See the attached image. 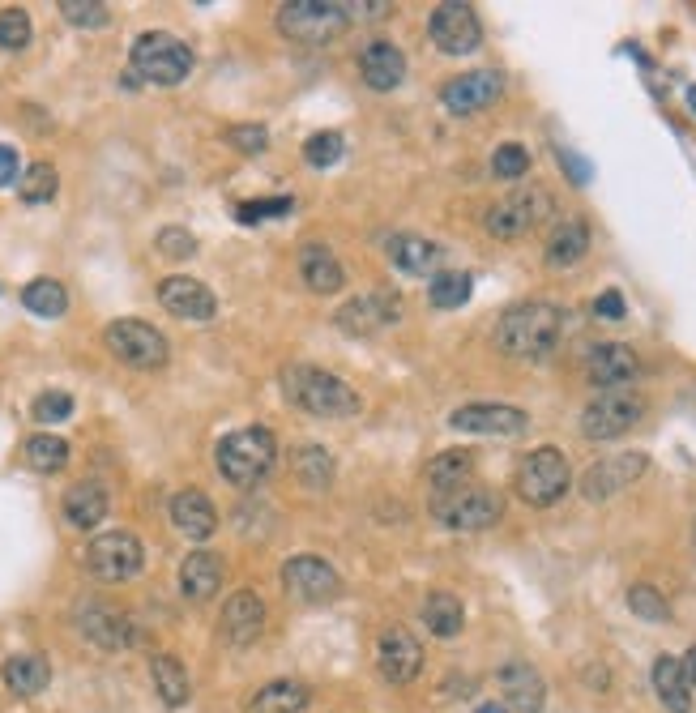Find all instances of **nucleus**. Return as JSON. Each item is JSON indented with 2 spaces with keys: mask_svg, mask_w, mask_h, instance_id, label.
Masks as SVG:
<instances>
[{
  "mask_svg": "<svg viewBox=\"0 0 696 713\" xmlns=\"http://www.w3.org/2000/svg\"><path fill=\"white\" fill-rule=\"evenodd\" d=\"M645 470H650V457H645V453H615V457H603V462H594L590 470L581 474V496L590 500V504H603V500H611V496H620V491H628Z\"/></svg>",
  "mask_w": 696,
  "mask_h": 713,
  "instance_id": "nucleus-14",
  "label": "nucleus"
},
{
  "mask_svg": "<svg viewBox=\"0 0 696 713\" xmlns=\"http://www.w3.org/2000/svg\"><path fill=\"white\" fill-rule=\"evenodd\" d=\"M299 278L312 295H338L346 287V269L334 257V248L325 244H304L299 248Z\"/></svg>",
  "mask_w": 696,
  "mask_h": 713,
  "instance_id": "nucleus-27",
  "label": "nucleus"
},
{
  "mask_svg": "<svg viewBox=\"0 0 696 713\" xmlns=\"http://www.w3.org/2000/svg\"><path fill=\"white\" fill-rule=\"evenodd\" d=\"M270 214H291V197H274V201H248L240 205V223H261Z\"/></svg>",
  "mask_w": 696,
  "mask_h": 713,
  "instance_id": "nucleus-50",
  "label": "nucleus"
},
{
  "mask_svg": "<svg viewBox=\"0 0 696 713\" xmlns=\"http://www.w3.org/2000/svg\"><path fill=\"white\" fill-rule=\"evenodd\" d=\"M474 457L470 449H445L427 470V483L432 491H449V487H462V483H474Z\"/></svg>",
  "mask_w": 696,
  "mask_h": 713,
  "instance_id": "nucleus-37",
  "label": "nucleus"
},
{
  "mask_svg": "<svg viewBox=\"0 0 696 713\" xmlns=\"http://www.w3.org/2000/svg\"><path fill=\"white\" fill-rule=\"evenodd\" d=\"M470 291H474V278L470 274H462V269H440V274L432 278V287H427V299H432V308L453 312V308L466 304Z\"/></svg>",
  "mask_w": 696,
  "mask_h": 713,
  "instance_id": "nucleus-38",
  "label": "nucleus"
},
{
  "mask_svg": "<svg viewBox=\"0 0 696 713\" xmlns=\"http://www.w3.org/2000/svg\"><path fill=\"white\" fill-rule=\"evenodd\" d=\"M500 94H504V77L496 69H474V73H462V77H453V82H445L440 99H445L453 116H470V112L492 107Z\"/></svg>",
  "mask_w": 696,
  "mask_h": 713,
  "instance_id": "nucleus-20",
  "label": "nucleus"
},
{
  "mask_svg": "<svg viewBox=\"0 0 696 713\" xmlns=\"http://www.w3.org/2000/svg\"><path fill=\"white\" fill-rule=\"evenodd\" d=\"M158 304H163L171 316L193 321V325L214 321V312H218L214 291L205 287V282H197V278H184V274H171V278L158 282Z\"/></svg>",
  "mask_w": 696,
  "mask_h": 713,
  "instance_id": "nucleus-18",
  "label": "nucleus"
},
{
  "mask_svg": "<svg viewBox=\"0 0 696 713\" xmlns=\"http://www.w3.org/2000/svg\"><path fill=\"white\" fill-rule=\"evenodd\" d=\"M154 248L163 252L167 261H188V257H197V235L184 231V227H163L158 231V240H154Z\"/></svg>",
  "mask_w": 696,
  "mask_h": 713,
  "instance_id": "nucleus-47",
  "label": "nucleus"
},
{
  "mask_svg": "<svg viewBox=\"0 0 696 713\" xmlns=\"http://www.w3.org/2000/svg\"><path fill=\"white\" fill-rule=\"evenodd\" d=\"M141 564H146V547H141L129 530H107L99 538H90V547L82 556V568L103 585L133 581L141 573Z\"/></svg>",
  "mask_w": 696,
  "mask_h": 713,
  "instance_id": "nucleus-10",
  "label": "nucleus"
},
{
  "mask_svg": "<svg viewBox=\"0 0 696 713\" xmlns=\"http://www.w3.org/2000/svg\"><path fill=\"white\" fill-rule=\"evenodd\" d=\"M449 427L457 432H470V436H526L530 415L521 406H504V402H470V406H457L449 415Z\"/></svg>",
  "mask_w": 696,
  "mask_h": 713,
  "instance_id": "nucleus-15",
  "label": "nucleus"
},
{
  "mask_svg": "<svg viewBox=\"0 0 696 713\" xmlns=\"http://www.w3.org/2000/svg\"><path fill=\"white\" fill-rule=\"evenodd\" d=\"M427 35H432V43L445 56H470V52H479V43H483V26H479V13H474L470 5H453L449 0V5L432 9Z\"/></svg>",
  "mask_w": 696,
  "mask_h": 713,
  "instance_id": "nucleus-13",
  "label": "nucleus"
},
{
  "mask_svg": "<svg viewBox=\"0 0 696 713\" xmlns=\"http://www.w3.org/2000/svg\"><path fill=\"white\" fill-rule=\"evenodd\" d=\"M359 73H363V82H368L372 90H398L402 86V77H406V56H402V47L398 43H389V39H376L363 47V56H359Z\"/></svg>",
  "mask_w": 696,
  "mask_h": 713,
  "instance_id": "nucleus-25",
  "label": "nucleus"
},
{
  "mask_svg": "<svg viewBox=\"0 0 696 713\" xmlns=\"http://www.w3.org/2000/svg\"><path fill=\"white\" fill-rule=\"evenodd\" d=\"M551 210H556V201H551L543 184H521L487 210V235H496V240H521V235L534 231L543 218H551Z\"/></svg>",
  "mask_w": 696,
  "mask_h": 713,
  "instance_id": "nucleus-9",
  "label": "nucleus"
},
{
  "mask_svg": "<svg viewBox=\"0 0 696 713\" xmlns=\"http://www.w3.org/2000/svg\"><path fill=\"white\" fill-rule=\"evenodd\" d=\"M22 304L35 316H60L69 308V295H65V287H60L56 278H35V282H26L22 287Z\"/></svg>",
  "mask_w": 696,
  "mask_h": 713,
  "instance_id": "nucleus-40",
  "label": "nucleus"
},
{
  "mask_svg": "<svg viewBox=\"0 0 696 713\" xmlns=\"http://www.w3.org/2000/svg\"><path fill=\"white\" fill-rule=\"evenodd\" d=\"M376 667H381L385 684H410L423 671V645L410 637L406 628H385L381 641H376Z\"/></svg>",
  "mask_w": 696,
  "mask_h": 713,
  "instance_id": "nucleus-19",
  "label": "nucleus"
},
{
  "mask_svg": "<svg viewBox=\"0 0 696 713\" xmlns=\"http://www.w3.org/2000/svg\"><path fill=\"white\" fill-rule=\"evenodd\" d=\"M214 462H218V474H223L227 483L257 487L278 462V440H274L270 427H240V432L218 440Z\"/></svg>",
  "mask_w": 696,
  "mask_h": 713,
  "instance_id": "nucleus-3",
  "label": "nucleus"
},
{
  "mask_svg": "<svg viewBox=\"0 0 696 713\" xmlns=\"http://www.w3.org/2000/svg\"><path fill=\"white\" fill-rule=\"evenodd\" d=\"M474 713H509V709H504V705H479Z\"/></svg>",
  "mask_w": 696,
  "mask_h": 713,
  "instance_id": "nucleus-56",
  "label": "nucleus"
},
{
  "mask_svg": "<svg viewBox=\"0 0 696 713\" xmlns=\"http://www.w3.org/2000/svg\"><path fill=\"white\" fill-rule=\"evenodd\" d=\"M265 632V602L257 590H235L223 607V637L231 645H252Z\"/></svg>",
  "mask_w": 696,
  "mask_h": 713,
  "instance_id": "nucleus-23",
  "label": "nucleus"
},
{
  "mask_svg": "<svg viewBox=\"0 0 696 713\" xmlns=\"http://www.w3.org/2000/svg\"><path fill=\"white\" fill-rule=\"evenodd\" d=\"M282 393L287 402L308 410V415L321 419H351L363 410L359 389H351V380H342L325 368H312V363H287L282 368Z\"/></svg>",
  "mask_w": 696,
  "mask_h": 713,
  "instance_id": "nucleus-1",
  "label": "nucleus"
},
{
  "mask_svg": "<svg viewBox=\"0 0 696 713\" xmlns=\"http://www.w3.org/2000/svg\"><path fill=\"white\" fill-rule=\"evenodd\" d=\"M641 372V359L624 342H603L585 355V376L594 389H628Z\"/></svg>",
  "mask_w": 696,
  "mask_h": 713,
  "instance_id": "nucleus-21",
  "label": "nucleus"
},
{
  "mask_svg": "<svg viewBox=\"0 0 696 713\" xmlns=\"http://www.w3.org/2000/svg\"><path fill=\"white\" fill-rule=\"evenodd\" d=\"M282 585H287V594L308 602V607H316V602H334L342 581L334 573V564L321 560V556H295L282 564Z\"/></svg>",
  "mask_w": 696,
  "mask_h": 713,
  "instance_id": "nucleus-16",
  "label": "nucleus"
},
{
  "mask_svg": "<svg viewBox=\"0 0 696 713\" xmlns=\"http://www.w3.org/2000/svg\"><path fill=\"white\" fill-rule=\"evenodd\" d=\"M334 453L321 449V445H299L291 453V474L299 479V487L308 491H325L329 483H334Z\"/></svg>",
  "mask_w": 696,
  "mask_h": 713,
  "instance_id": "nucleus-35",
  "label": "nucleus"
},
{
  "mask_svg": "<svg viewBox=\"0 0 696 713\" xmlns=\"http://www.w3.org/2000/svg\"><path fill=\"white\" fill-rule=\"evenodd\" d=\"M628 607H632L637 620H650V624H667L671 620L667 598H662V590H654V585H632V590H628Z\"/></svg>",
  "mask_w": 696,
  "mask_h": 713,
  "instance_id": "nucleus-42",
  "label": "nucleus"
},
{
  "mask_svg": "<svg viewBox=\"0 0 696 713\" xmlns=\"http://www.w3.org/2000/svg\"><path fill=\"white\" fill-rule=\"evenodd\" d=\"M585 252H590V227H585V218H560L556 231L547 235L543 261L551 269H573L585 261Z\"/></svg>",
  "mask_w": 696,
  "mask_h": 713,
  "instance_id": "nucleus-28",
  "label": "nucleus"
},
{
  "mask_svg": "<svg viewBox=\"0 0 696 713\" xmlns=\"http://www.w3.org/2000/svg\"><path fill=\"white\" fill-rule=\"evenodd\" d=\"M103 346L124 363V368H137V372L163 368L167 355H171L167 338L158 334L154 325L133 321V316H124V321H112V325H107V329H103Z\"/></svg>",
  "mask_w": 696,
  "mask_h": 713,
  "instance_id": "nucleus-11",
  "label": "nucleus"
},
{
  "mask_svg": "<svg viewBox=\"0 0 696 713\" xmlns=\"http://www.w3.org/2000/svg\"><path fill=\"white\" fill-rule=\"evenodd\" d=\"M513 487L517 496L534 504V509H551V504H560L568 496V487H573V470H568V457L560 449H534L521 457V466L513 474Z\"/></svg>",
  "mask_w": 696,
  "mask_h": 713,
  "instance_id": "nucleus-6",
  "label": "nucleus"
},
{
  "mask_svg": "<svg viewBox=\"0 0 696 713\" xmlns=\"http://www.w3.org/2000/svg\"><path fill=\"white\" fill-rule=\"evenodd\" d=\"M346 26H351L346 5H334V0H291V5L278 9V30L291 43H304V47L334 43Z\"/></svg>",
  "mask_w": 696,
  "mask_h": 713,
  "instance_id": "nucleus-7",
  "label": "nucleus"
},
{
  "mask_svg": "<svg viewBox=\"0 0 696 713\" xmlns=\"http://www.w3.org/2000/svg\"><path fill=\"white\" fill-rule=\"evenodd\" d=\"M684 671H688V679H692V688H696V645L684 654Z\"/></svg>",
  "mask_w": 696,
  "mask_h": 713,
  "instance_id": "nucleus-55",
  "label": "nucleus"
},
{
  "mask_svg": "<svg viewBox=\"0 0 696 713\" xmlns=\"http://www.w3.org/2000/svg\"><path fill=\"white\" fill-rule=\"evenodd\" d=\"M427 509L449 530H487L504 517V496L487 483H462L449 491H432Z\"/></svg>",
  "mask_w": 696,
  "mask_h": 713,
  "instance_id": "nucleus-4",
  "label": "nucleus"
},
{
  "mask_svg": "<svg viewBox=\"0 0 696 713\" xmlns=\"http://www.w3.org/2000/svg\"><path fill=\"white\" fill-rule=\"evenodd\" d=\"M423 624H427V632H432V637L453 641L457 632H462V624H466V611H462V602H457V594H449V590L427 594V602H423Z\"/></svg>",
  "mask_w": 696,
  "mask_h": 713,
  "instance_id": "nucleus-36",
  "label": "nucleus"
},
{
  "mask_svg": "<svg viewBox=\"0 0 696 713\" xmlns=\"http://www.w3.org/2000/svg\"><path fill=\"white\" fill-rule=\"evenodd\" d=\"M171 526H176L184 538H193V543H205L214 530H218V513L205 491H176L171 496Z\"/></svg>",
  "mask_w": 696,
  "mask_h": 713,
  "instance_id": "nucleus-26",
  "label": "nucleus"
},
{
  "mask_svg": "<svg viewBox=\"0 0 696 713\" xmlns=\"http://www.w3.org/2000/svg\"><path fill=\"white\" fill-rule=\"evenodd\" d=\"M645 398L637 389H598L581 410V436L585 440H620L624 432L641 423Z\"/></svg>",
  "mask_w": 696,
  "mask_h": 713,
  "instance_id": "nucleus-8",
  "label": "nucleus"
},
{
  "mask_svg": "<svg viewBox=\"0 0 696 713\" xmlns=\"http://www.w3.org/2000/svg\"><path fill=\"white\" fill-rule=\"evenodd\" d=\"M26 462H30V470H39V474L65 470V466H69V440H60V436H52V432L30 436V440H26Z\"/></svg>",
  "mask_w": 696,
  "mask_h": 713,
  "instance_id": "nucleus-39",
  "label": "nucleus"
},
{
  "mask_svg": "<svg viewBox=\"0 0 696 713\" xmlns=\"http://www.w3.org/2000/svg\"><path fill=\"white\" fill-rule=\"evenodd\" d=\"M0 679H5V688L13 696H39L47 684H52V667H47V658H39V654H18V658L5 662Z\"/></svg>",
  "mask_w": 696,
  "mask_h": 713,
  "instance_id": "nucleus-33",
  "label": "nucleus"
},
{
  "mask_svg": "<svg viewBox=\"0 0 696 713\" xmlns=\"http://www.w3.org/2000/svg\"><path fill=\"white\" fill-rule=\"evenodd\" d=\"M385 257L393 269H402V274H440V261H445V248L423 240V235H389L385 240Z\"/></svg>",
  "mask_w": 696,
  "mask_h": 713,
  "instance_id": "nucleus-24",
  "label": "nucleus"
},
{
  "mask_svg": "<svg viewBox=\"0 0 696 713\" xmlns=\"http://www.w3.org/2000/svg\"><path fill=\"white\" fill-rule=\"evenodd\" d=\"M688 107H692V112H696V86H688Z\"/></svg>",
  "mask_w": 696,
  "mask_h": 713,
  "instance_id": "nucleus-57",
  "label": "nucleus"
},
{
  "mask_svg": "<svg viewBox=\"0 0 696 713\" xmlns=\"http://www.w3.org/2000/svg\"><path fill=\"white\" fill-rule=\"evenodd\" d=\"M654 692H658V701L667 705L671 713H688L692 709V679L684 671V658L662 654L654 662Z\"/></svg>",
  "mask_w": 696,
  "mask_h": 713,
  "instance_id": "nucleus-31",
  "label": "nucleus"
},
{
  "mask_svg": "<svg viewBox=\"0 0 696 713\" xmlns=\"http://www.w3.org/2000/svg\"><path fill=\"white\" fill-rule=\"evenodd\" d=\"M389 13V5H346V18H381Z\"/></svg>",
  "mask_w": 696,
  "mask_h": 713,
  "instance_id": "nucleus-54",
  "label": "nucleus"
},
{
  "mask_svg": "<svg viewBox=\"0 0 696 713\" xmlns=\"http://www.w3.org/2000/svg\"><path fill=\"white\" fill-rule=\"evenodd\" d=\"M56 188H60L56 167H52V163H35V167H26L18 193H22V201H30V205H43V201L56 197Z\"/></svg>",
  "mask_w": 696,
  "mask_h": 713,
  "instance_id": "nucleus-41",
  "label": "nucleus"
},
{
  "mask_svg": "<svg viewBox=\"0 0 696 713\" xmlns=\"http://www.w3.org/2000/svg\"><path fill=\"white\" fill-rule=\"evenodd\" d=\"M312 701L308 684L299 679H274V684L257 688V696L248 701V713H304Z\"/></svg>",
  "mask_w": 696,
  "mask_h": 713,
  "instance_id": "nucleus-32",
  "label": "nucleus"
},
{
  "mask_svg": "<svg viewBox=\"0 0 696 713\" xmlns=\"http://www.w3.org/2000/svg\"><path fill=\"white\" fill-rule=\"evenodd\" d=\"M150 679H154V692L163 696V705L167 709H180L188 705V671H184V662L176 654H154L150 658Z\"/></svg>",
  "mask_w": 696,
  "mask_h": 713,
  "instance_id": "nucleus-34",
  "label": "nucleus"
},
{
  "mask_svg": "<svg viewBox=\"0 0 696 713\" xmlns=\"http://www.w3.org/2000/svg\"><path fill=\"white\" fill-rule=\"evenodd\" d=\"M692 551H696V526H692Z\"/></svg>",
  "mask_w": 696,
  "mask_h": 713,
  "instance_id": "nucleus-58",
  "label": "nucleus"
},
{
  "mask_svg": "<svg viewBox=\"0 0 696 713\" xmlns=\"http://www.w3.org/2000/svg\"><path fill=\"white\" fill-rule=\"evenodd\" d=\"M564 334V312L547 299H526L500 316L496 346L513 359H543L556 351V342Z\"/></svg>",
  "mask_w": 696,
  "mask_h": 713,
  "instance_id": "nucleus-2",
  "label": "nucleus"
},
{
  "mask_svg": "<svg viewBox=\"0 0 696 713\" xmlns=\"http://www.w3.org/2000/svg\"><path fill=\"white\" fill-rule=\"evenodd\" d=\"M402 316V295H393V291H368V295H355V299H346V304L338 308V329L342 334H376V329H389L393 321Z\"/></svg>",
  "mask_w": 696,
  "mask_h": 713,
  "instance_id": "nucleus-17",
  "label": "nucleus"
},
{
  "mask_svg": "<svg viewBox=\"0 0 696 713\" xmlns=\"http://www.w3.org/2000/svg\"><path fill=\"white\" fill-rule=\"evenodd\" d=\"M560 163H564V171H568V176H573L577 184H590V163H581L573 150H560Z\"/></svg>",
  "mask_w": 696,
  "mask_h": 713,
  "instance_id": "nucleus-53",
  "label": "nucleus"
},
{
  "mask_svg": "<svg viewBox=\"0 0 696 713\" xmlns=\"http://www.w3.org/2000/svg\"><path fill=\"white\" fill-rule=\"evenodd\" d=\"M133 73L150 86H180L193 73V52L188 43L167 35V30H146L133 39Z\"/></svg>",
  "mask_w": 696,
  "mask_h": 713,
  "instance_id": "nucleus-5",
  "label": "nucleus"
},
{
  "mask_svg": "<svg viewBox=\"0 0 696 713\" xmlns=\"http://www.w3.org/2000/svg\"><path fill=\"white\" fill-rule=\"evenodd\" d=\"M107 509H112V500H107L103 483H94V479L73 483L65 491V504H60V513H65V521L73 530H94L107 517Z\"/></svg>",
  "mask_w": 696,
  "mask_h": 713,
  "instance_id": "nucleus-30",
  "label": "nucleus"
},
{
  "mask_svg": "<svg viewBox=\"0 0 696 713\" xmlns=\"http://www.w3.org/2000/svg\"><path fill=\"white\" fill-rule=\"evenodd\" d=\"M13 180H18V150L0 146V188H9Z\"/></svg>",
  "mask_w": 696,
  "mask_h": 713,
  "instance_id": "nucleus-52",
  "label": "nucleus"
},
{
  "mask_svg": "<svg viewBox=\"0 0 696 713\" xmlns=\"http://www.w3.org/2000/svg\"><path fill=\"white\" fill-rule=\"evenodd\" d=\"M530 171V150L517 146V141H504L492 154V176L496 180H521Z\"/></svg>",
  "mask_w": 696,
  "mask_h": 713,
  "instance_id": "nucleus-44",
  "label": "nucleus"
},
{
  "mask_svg": "<svg viewBox=\"0 0 696 713\" xmlns=\"http://www.w3.org/2000/svg\"><path fill=\"white\" fill-rule=\"evenodd\" d=\"M60 13H65L69 26H82V30H99L112 22V9L103 0H60Z\"/></svg>",
  "mask_w": 696,
  "mask_h": 713,
  "instance_id": "nucleus-43",
  "label": "nucleus"
},
{
  "mask_svg": "<svg viewBox=\"0 0 696 713\" xmlns=\"http://www.w3.org/2000/svg\"><path fill=\"white\" fill-rule=\"evenodd\" d=\"M227 141L240 154H261L265 146H270V133L261 129V124H231L227 129Z\"/></svg>",
  "mask_w": 696,
  "mask_h": 713,
  "instance_id": "nucleus-49",
  "label": "nucleus"
},
{
  "mask_svg": "<svg viewBox=\"0 0 696 713\" xmlns=\"http://www.w3.org/2000/svg\"><path fill=\"white\" fill-rule=\"evenodd\" d=\"M594 316H598V321H624V316H628L624 295L620 291H603V295L594 299Z\"/></svg>",
  "mask_w": 696,
  "mask_h": 713,
  "instance_id": "nucleus-51",
  "label": "nucleus"
},
{
  "mask_svg": "<svg viewBox=\"0 0 696 713\" xmlns=\"http://www.w3.org/2000/svg\"><path fill=\"white\" fill-rule=\"evenodd\" d=\"M26 43H30V13L18 5L0 9V47L5 52H22Z\"/></svg>",
  "mask_w": 696,
  "mask_h": 713,
  "instance_id": "nucleus-45",
  "label": "nucleus"
},
{
  "mask_svg": "<svg viewBox=\"0 0 696 713\" xmlns=\"http://www.w3.org/2000/svg\"><path fill=\"white\" fill-rule=\"evenodd\" d=\"M223 560L214 556V551H193V556H184L180 564V590L184 598L193 602H210L218 590H223Z\"/></svg>",
  "mask_w": 696,
  "mask_h": 713,
  "instance_id": "nucleus-29",
  "label": "nucleus"
},
{
  "mask_svg": "<svg viewBox=\"0 0 696 713\" xmlns=\"http://www.w3.org/2000/svg\"><path fill=\"white\" fill-rule=\"evenodd\" d=\"M73 620H77V632H82L86 641H94L99 649H107V654L137 645V624L120 607H112V602H94V598L77 602Z\"/></svg>",
  "mask_w": 696,
  "mask_h": 713,
  "instance_id": "nucleus-12",
  "label": "nucleus"
},
{
  "mask_svg": "<svg viewBox=\"0 0 696 713\" xmlns=\"http://www.w3.org/2000/svg\"><path fill=\"white\" fill-rule=\"evenodd\" d=\"M342 150H346V141H342V133H312L308 141H304V158H308V167H334L338 158H342Z\"/></svg>",
  "mask_w": 696,
  "mask_h": 713,
  "instance_id": "nucleus-46",
  "label": "nucleus"
},
{
  "mask_svg": "<svg viewBox=\"0 0 696 713\" xmlns=\"http://www.w3.org/2000/svg\"><path fill=\"white\" fill-rule=\"evenodd\" d=\"M73 415V398L65 389H47L35 398V423H65Z\"/></svg>",
  "mask_w": 696,
  "mask_h": 713,
  "instance_id": "nucleus-48",
  "label": "nucleus"
},
{
  "mask_svg": "<svg viewBox=\"0 0 696 713\" xmlns=\"http://www.w3.org/2000/svg\"><path fill=\"white\" fill-rule=\"evenodd\" d=\"M500 679V692H504V709H513V713H543L547 705V684H543V675L530 667V662H504V667L496 671Z\"/></svg>",
  "mask_w": 696,
  "mask_h": 713,
  "instance_id": "nucleus-22",
  "label": "nucleus"
}]
</instances>
